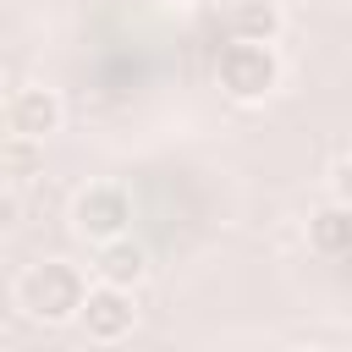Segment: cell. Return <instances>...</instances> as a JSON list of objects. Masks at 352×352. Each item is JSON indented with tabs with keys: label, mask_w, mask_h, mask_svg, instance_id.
<instances>
[{
	"label": "cell",
	"mask_w": 352,
	"mask_h": 352,
	"mask_svg": "<svg viewBox=\"0 0 352 352\" xmlns=\"http://www.w3.org/2000/svg\"><path fill=\"white\" fill-rule=\"evenodd\" d=\"M11 297H16L22 319H33V324H77V314L88 302V275L66 258H38L16 275Z\"/></svg>",
	"instance_id": "6da1fadb"
},
{
	"label": "cell",
	"mask_w": 352,
	"mask_h": 352,
	"mask_svg": "<svg viewBox=\"0 0 352 352\" xmlns=\"http://www.w3.org/2000/svg\"><path fill=\"white\" fill-rule=\"evenodd\" d=\"M170 6H204V0H170Z\"/></svg>",
	"instance_id": "8fae6325"
},
{
	"label": "cell",
	"mask_w": 352,
	"mask_h": 352,
	"mask_svg": "<svg viewBox=\"0 0 352 352\" xmlns=\"http://www.w3.org/2000/svg\"><path fill=\"white\" fill-rule=\"evenodd\" d=\"M214 82H220V94L236 99V104H264V99L280 88V55H275V44L231 38V44L214 55Z\"/></svg>",
	"instance_id": "7a4b0ae2"
},
{
	"label": "cell",
	"mask_w": 352,
	"mask_h": 352,
	"mask_svg": "<svg viewBox=\"0 0 352 352\" xmlns=\"http://www.w3.org/2000/svg\"><path fill=\"white\" fill-rule=\"evenodd\" d=\"M94 275L99 280H116V286H138L148 275V253L132 242V231L126 236H110V242L94 248Z\"/></svg>",
	"instance_id": "52a82bcc"
},
{
	"label": "cell",
	"mask_w": 352,
	"mask_h": 352,
	"mask_svg": "<svg viewBox=\"0 0 352 352\" xmlns=\"http://www.w3.org/2000/svg\"><path fill=\"white\" fill-rule=\"evenodd\" d=\"M308 248L324 253V258H346L352 253V204L330 198L308 214Z\"/></svg>",
	"instance_id": "8992f818"
},
{
	"label": "cell",
	"mask_w": 352,
	"mask_h": 352,
	"mask_svg": "<svg viewBox=\"0 0 352 352\" xmlns=\"http://www.w3.org/2000/svg\"><path fill=\"white\" fill-rule=\"evenodd\" d=\"M286 28L280 16V0H236L231 6V38H258V44H275Z\"/></svg>",
	"instance_id": "ba28073f"
},
{
	"label": "cell",
	"mask_w": 352,
	"mask_h": 352,
	"mask_svg": "<svg viewBox=\"0 0 352 352\" xmlns=\"http://www.w3.org/2000/svg\"><path fill=\"white\" fill-rule=\"evenodd\" d=\"M330 6H352V0H330Z\"/></svg>",
	"instance_id": "7c38bea8"
},
{
	"label": "cell",
	"mask_w": 352,
	"mask_h": 352,
	"mask_svg": "<svg viewBox=\"0 0 352 352\" xmlns=\"http://www.w3.org/2000/svg\"><path fill=\"white\" fill-rule=\"evenodd\" d=\"M0 165H6V182L22 187L44 170V143L38 138H22V132H6V148H0Z\"/></svg>",
	"instance_id": "9c48e42d"
},
{
	"label": "cell",
	"mask_w": 352,
	"mask_h": 352,
	"mask_svg": "<svg viewBox=\"0 0 352 352\" xmlns=\"http://www.w3.org/2000/svg\"><path fill=\"white\" fill-rule=\"evenodd\" d=\"M66 126V99L55 94V88H44V82H28V88H16L11 99H6V132H22V138H55Z\"/></svg>",
	"instance_id": "5b68a950"
},
{
	"label": "cell",
	"mask_w": 352,
	"mask_h": 352,
	"mask_svg": "<svg viewBox=\"0 0 352 352\" xmlns=\"http://www.w3.org/2000/svg\"><path fill=\"white\" fill-rule=\"evenodd\" d=\"M330 198H341V204H352V148L330 160Z\"/></svg>",
	"instance_id": "30bf717a"
},
{
	"label": "cell",
	"mask_w": 352,
	"mask_h": 352,
	"mask_svg": "<svg viewBox=\"0 0 352 352\" xmlns=\"http://www.w3.org/2000/svg\"><path fill=\"white\" fill-rule=\"evenodd\" d=\"M77 330L94 341V346H116L138 330V302H132V286H116V280H94L88 286V302L77 314Z\"/></svg>",
	"instance_id": "277c9868"
},
{
	"label": "cell",
	"mask_w": 352,
	"mask_h": 352,
	"mask_svg": "<svg viewBox=\"0 0 352 352\" xmlns=\"http://www.w3.org/2000/svg\"><path fill=\"white\" fill-rule=\"evenodd\" d=\"M72 231L82 236V242H110V236H126L132 231V198H126V187L121 182H88V187H77V198H72Z\"/></svg>",
	"instance_id": "3957f363"
}]
</instances>
